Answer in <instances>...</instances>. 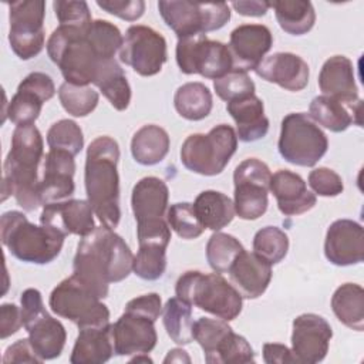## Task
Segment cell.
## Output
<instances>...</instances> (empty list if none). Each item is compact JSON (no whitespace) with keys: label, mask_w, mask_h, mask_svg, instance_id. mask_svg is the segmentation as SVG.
<instances>
[{"label":"cell","mask_w":364,"mask_h":364,"mask_svg":"<svg viewBox=\"0 0 364 364\" xmlns=\"http://www.w3.org/2000/svg\"><path fill=\"white\" fill-rule=\"evenodd\" d=\"M134 255L125 240L104 225L84 236L77 246L73 274L100 299L108 296L109 283L127 279L132 270Z\"/></svg>","instance_id":"6da1fadb"},{"label":"cell","mask_w":364,"mask_h":364,"mask_svg":"<svg viewBox=\"0 0 364 364\" xmlns=\"http://www.w3.org/2000/svg\"><path fill=\"white\" fill-rule=\"evenodd\" d=\"M43 156L44 142L38 128L34 124L17 125L3 165V200L13 195L26 212H34L41 205L38 165Z\"/></svg>","instance_id":"7a4b0ae2"},{"label":"cell","mask_w":364,"mask_h":364,"mask_svg":"<svg viewBox=\"0 0 364 364\" xmlns=\"http://www.w3.org/2000/svg\"><path fill=\"white\" fill-rule=\"evenodd\" d=\"M118 159V142L108 135L95 138L87 148L84 171L87 200L101 225L109 229H115L121 219Z\"/></svg>","instance_id":"3957f363"},{"label":"cell","mask_w":364,"mask_h":364,"mask_svg":"<svg viewBox=\"0 0 364 364\" xmlns=\"http://www.w3.org/2000/svg\"><path fill=\"white\" fill-rule=\"evenodd\" d=\"M0 237L20 262L47 264L60 255L65 235L50 226L31 223L23 212L9 210L0 218Z\"/></svg>","instance_id":"277c9868"},{"label":"cell","mask_w":364,"mask_h":364,"mask_svg":"<svg viewBox=\"0 0 364 364\" xmlns=\"http://www.w3.org/2000/svg\"><path fill=\"white\" fill-rule=\"evenodd\" d=\"M88 31L58 26L47 41V54L60 68L65 82L74 85L94 82L100 65L107 60L92 44Z\"/></svg>","instance_id":"5b68a950"},{"label":"cell","mask_w":364,"mask_h":364,"mask_svg":"<svg viewBox=\"0 0 364 364\" xmlns=\"http://www.w3.org/2000/svg\"><path fill=\"white\" fill-rule=\"evenodd\" d=\"M176 297L222 320H235L243 307V297L220 273L188 270L175 286Z\"/></svg>","instance_id":"8992f818"},{"label":"cell","mask_w":364,"mask_h":364,"mask_svg":"<svg viewBox=\"0 0 364 364\" xmlns=\"http://www.w3.org/2000/svg\"><path fill=\"white\" fill-rule=\"evenodd\" d=\"M236 149V131L228 124H219L208 134L189 135L181 146V162L191 172L213 176L223 172Z\"/></svg>","instance_id":"52a82bcc"},{"label":"cell","mask_w":364,"mask_h":364,"mask_svg":"<svg viewBox=\"0 0 364 364\" xmlns=\"http://www.w3.org/2000/svg\"><path fill=\"white\" fill-rule=\"evenodd\" d=\"M48 304L57 316L73 321L78 328L109 324L108 307L74 274L53 289Z\"/></svg>","instance_id":"ba28073f"},{"label":"cell","mask_w":364,"mask_h":364,"mask_svg":"<svg viewBox=\"0 0 364 364\" xmlns=\"http://www.w3.org/2000/svg\"><path fill=\"white\" fill-rule=\"evenodd\" d=\"M277 148L289 164L314 166L326 155L328 139L307 114L291 112L282 119Z\"/></svg>","instance_id":"9c48e42d"},{"label":"cell","mask_w":364,"mask_h":364,"mask_svg":"<svg viewBox=\"0 0 364 364\" xmlns=\"http://www.w3.org/2000/svg\"><path fill=\"white\" fill-rule=\"evenodd\" d=\"M158 10L165 24L178 36V38L206 34L222 28L230 20L228 3H199L161 0Z\"/></svg>","instance_id":"30bf717a"},{"label":"cell","mask_w":364,"mask_h":364,"mask_svg":"<svg viewBox=\"0 0 364 364\" xmlns=\"http://www.w3.org/2000/svg\"><path fill=\"white\" fill-rule=\"evenodd\" d=\"M20 303L23 327L28 333L37 355L43 361L60 357L67 341V331L61 321L47 313L41 293L33 287L26 289L21 293Z\"/></svg>","instance_id":"8fae6325"},{"label":"cell","mask_w":364,"mask_h":364,"mask_svg":"<svg viewBox=\"0 0 364 364\" xmlns=\"http://www.w3.org/2000/svg\"><path fill=\"white\" fill-rule=\"evenodd\" d=\"M175 55L183 74H199L215 81L233 70V58L228 44L209 40L206 34L178 38Z\"/></svg>","instance_id":"7c38bea8"},{"label":"cell","mask_w":364,"mask_h":364,"mask_svg":"<svg viewBox=\"0 0 364 364\" xmlns=\"http://www.w3.org/2000/svg\"><path fill=\"white\" fill-rule=\"evenodd\" d=\"M272 172L269 166L257 159L242 161L233 172L235 213L245 220L259 219L267 210Z\"/></svg>","instance_id":"4fadbf2b"},{"label":"cell","mask_w":364,"mask_h":364,"mask_svg":"<svg viewBox=\"0 0 364 364\" xmlns=\"http://www.w3.org/2000/svg\"><path fill=\"white\" fill-rule=\"evenodd\" d=\"M46 1L23 0L9 4V43L20 60H31L44 48Z\"/></svg>","instance_id":"5bb4252c"},{"label":"cell","mask_w":364,"mask_h":364,"mask_svg":"<svg viewBox=\"0 0 364 364\" xmlns=\"http://www.w3.org/2000/svg\"><path fill=\"white\" fill-rule=\"evenodd\" d=\"M119 60L142 77L155 75L168 60L166 40L152 27L131 26L125 31Z\"/></svg>","instance_id":"9a60e30c"},{"label":"cell","mask_w":364,"mask_h":364,"mask_svg":"<svg viewBox=\"0 0 364 364\" xmlns=\"http://www.w3.org/2000/svg\"><path fill=\"white\" fill-rule=\"evenodd\" d=\"M333 330L328 321L314 313H304L293 320L291 351L297 364H316L328 351Z\"/></svg>","instance_id":"2e32d148"},{"label":"cell","mask_w":364,"mask_h":364,"mask_svg":"<svg viewBox=\"0 0 364 364\" xmlns=\"http://www.w3.org/2000/svg\"><path fill=\"white\" fill-rule=\"evenodd\" d=\"M111 337L117 355L151 353L158 341L155 321L127 310H124V314L111 324Z\"/></svg>","instance_id":"e0dca14e"},{"label":"cell","mask_w":364,"mask_h":364,"mask_svg":"<svg viewBox=\"0 0 364 364\" xmlns=\"http://www.w3.org/2000/svg\"><path fill=\"white\" fill-rule=\"evenodd\" d=\"M273 34L263 24H240L230 33L229 50L233 58V70L247 73L255 70L270 51Z\"/></svg>","instance_id":"ac0fdd59"},{"label":"cell","mask_w":364,"mask_h":364,"mask_svg":"<svg viewBox=\"0 0 364 364\" xmlns=\"http://www.w3.org/2000/svg\"><path fill=\"white\" fill-rule=\"evenodd\" d=\"M326 259L336 266L358 264L364 259V230L351 219L334 220L326 233Z\"/></svg>","instance_id":"d6986e66"},{"label":"cell","mask_w":364,"mask_h":364,"mask_svg":"<svg viewBox=\"0 0 364 364\" xmlns=\"http://www.w3.org/2000/svg\"><path fill=\"white\" fill-rule=\"evenodd\" d=\"M74 155L61 149H50L44 156V173L40 182L41 205L61 202L74 195Z\"/></svg>","instance_id":"ffe728a7"},{"label":"cell","mask_w":364,"mask_h":364,"mask_svg":"<svg viewBox=\"0 0 364 364\" xmlns=\"http://www.w3.org/2000/svg\"><path fill=\"white\" fill-rule=\"evenodd\" d=\"M40 223L50 226L63 235L87 236L95 229L94 210L88 200L65 199L43 206Z\"/></svg>","instance_id":"44dd1931"},{"label":"cell","mask_w":364,"mask_h":364,"mask_svg":"<svg viewBox=\"0 0 364 364\" xmlns=\"http://www.w3.org/2000/svg\"><path fill=\"white\" fill-rule=\"evenodd\" d=\"M255 73L262 80L277 84L287 91H301L310 77L307 63L293 53H274L263 58Z\"/></svg>","instance_id":"7402d4cb"},{"label":"cell","mask_w":364,"mask_h":364,"mask_svg":"<svg viewBox=\"0 0 364 364\" xmlns=\"http://www.w3.org/2000/svg\"><path fill=\"white\" fill-rule=\"evenodd\" d=\"M270 192L277 200L279 210L286 216L301 215L313 209L317 202L304 179L289 169H279L272 175Z\"/></svg>","instance_id":"603a6c76"},{"label":"cell","mask_w":364,"mask_h":364,"mask_svg":"<svg viewBox=\"0 0 364 364\" xmlns=\"http://www.w3.org/2000/svg\"><path fill=\"white\" fill-rule=\"evenodd\" d=\"M229 274L242 297L257 299L266 291L272 280V264L255 252L243 250L230 266Z\"/></svg>","instance_id":"cb8c5ba5"},{"label":"cell","mask_w":364,"mask_h":364,"mask_svg":"<svg viewBox=\"0 0 364 364\" xmlns=\"http://www.w3.org/2000/svg\"><path fill=\"white\" fill-rule=\"evenodd\" d=\"M318 87L323 95L336 98L344 104H357L358 88L353 63L346 55H333L323 64L318 74Z\"/></svg>","instance_id":"d4e9b609"},{"label":"cell","mask_w":364,"mask_h":364,"mask_svg":"<svg viewBox=\"0 0 364 364\" xmlns=\"http://www.w3.org/2000/svg\"><path fill=\"white\" fill-rule=\"evenodd\" d=\"M226 109L236 122L237 139L255 142L266 136L269 118L264 115V105L259 97L253 94L233 100L226 104Z\"/></svg>","instance_id":"484cf974"},{"label":"cell","mask_w":364,"mask_h":364,"mask_svg":"<svg viewBox=\"0 0 364 364\" xmlns=\"http://www.w3.org/2000/svg\"><path fill=\"white\" fill-rule=\"evenodd\" d=\"M169 199L168 185L156 176L139 179L131 195V208L136 223L154 219H164Z\"/></svg>","instance_id":"4316f807"},{"label":"cell","mask_w":364,"mask_h":364,"mask_svg":"<svg viewBox=\"0 0 364 364\" xmlns=\"http://www.w3.org/2000/svg\"><path fill=\"white\" fill-rule=\"evenodd\" d=\"M361 101L357 104H344L327 95H317L309 107V117L318 125L331 132H343L351 124L361 125Z\"/></svg>","instance_id":"83f0119b"},{"label":"cell","mask_w":364,"mask_h":364,"mask_svg":"<svg viewBox=\"0 0 364 364\" xmlns=\"http://www.w3.org/2000/svg\"><path fill=\"white\" fill-rule=\"evenodd\" d=\"M114 354L111 324L102 327H85L80 328L70 361L73 364H102Z\"/></svg>","instance_id":"f1b7e54d"},{"label":"cell","mask_w":364,"mask_h":364,"mask_svg":"<svg viewBox=\"0 0 364 364\" xmlns=\"http://www.w3.org/2000/svg\"><path fill=\"white\" fill-rule=\"evenodd\" d=\"M171 139L168 132L155 124L141 127L131 139L132 158L145 166L156 165L168 155Z\"/></svg>","instance_id":"f546056e"},{"label":"cell","mask_w":364,"mask_h":364,"mask_svg":"<svg viewBox=\"0 0 364 364\" xmlns=\"http://www.w3.org/2000/svg\"><path fill=\"white\" fill-rule=\"evenodd\" d=\"M192 206L202 226L213 232H219L235 218V206L232 199L218 191L200 192Z\"/></svg>","instance_id":"4dcf8cb0"},{"label":"cell","mask_w":364,"mask_h":364,"mask_svg":"<svg viewBox=\"0 0 364 364\" xmlns=\"http://www.w3.org/2000/svg\"><path fill=\"white\" fill-rule=\"evenodd\" d=\"M92 84L117 111H125L128 108L131 102V87L115 58L102 61Z\"/></svg>","instance_id":"1f68e13d"},{"label":"cell","mask_w":364,"mask_h":364,"mask_svg":"<svg viewBox=\"0 0 364 364\" xmlns=\"http://www.w3.org/2000/svg\"><path fill=\"white\" fill-rule=\"evenodd\" d=\"M331 309L336 317L348 328L364 330V290L357 283H344L331 297Z\"/></svg>","instance_id":"d6a6232c"},{"label":"cell","mask_w":364,"mask_h":364,"mask_svg":"<svg viewBox=\"0 0 364 364\" xmlns=\"http://www.w3.org/2000/svg\"><path fill=\"white\" fill-rule=\"evenodd\" d=\"M276 20L282 30L291 36L309 33L316 23V11L309 0H276L270 1Z\"/></svg>","instance_id":"836d02e7"},{"label":"cell","mask_w":364,"mask_h":364,"mask_svg":"<svg viewBox=\"0 0 364 364\" xmlns=\"http://www.w3.org/2000/svg\"><path fill=\"white\" fill-rule=\"evenodd\" d=\"M173 105L182 118L188 121H200L212 111V92L202 82H186L176 90Z\"/></svg>","instance_id":"e575fe53"},{"label":"cell","mask_w":364,"mask_h":364,"mask_svg":"<svg viewBox=\"0 0 364 364\" xmlns=\"http://www.w3.org/2000/svg\"><path fill=\"white\" fill-rule=\"evenodd\" d=\"M162 321L166 334L179 346H186L193 341L192 336V306L179 297L169 299L162 311Z\"/></svg>","instance_id":"d590c367"},{"label":"cell","mask_w":364,"mask_h":364,"mask_svg":"<svg viewBox=\"0 0 364 364\" xmlns=\"http://www.w3.org/2000/svg\"><path fill=\"white\" fill-rule=\"evenodd\" d=\"M243 250L245 247L235 236L215 232L206 243V260L213 272L226 273Z\"/></svg>","instance_id":"8d00e7d4"},{"label":"cell","mask_w":364,"mask_h":364,"mask_svg":"<svg viewBox=\"0 0 364 364\" xmlns=\"http://www.w3.org/2000/svg\"><path fill=\"white\" fill-rule=\"evenodd\" d=\"M44 102L46 100L41 95L18 84L16 94L11 97L7 105L4 117L7 115L9 119L16 125L34 124V121L38 118L41 112Z\"/></svg>","instance_id":"74e56055"},{"label":"cell","mask_w":364,"mask_h":364,"mask_svg":"<svg viewBox=\"0 0 364 364\" xmlns=\"http://www.w3.org/2000/svg\"><path fill=\"white\" fill-rule=\"evenodd\" d=\"M253 252L269 264H277L289 252V237L277 226H266L253 237Z\"/></svg>","instance_id":"f35d334b"},{"label":"cell","mask_w":364,"mask_h":364,"mask_svg":"<svg viewBox=\"0 0 364 364\" xmlns=\"http://www.w3.org/2000/svg\"><path fill=\"white\" fill-rule=\"evenodd\" d=\"M58 98L63 108L73 117H87L98 105L100 95L88 85L63 82L58 88Z\"/></svg>","instance_id":"ab89813d"},{"label":"cell","mask_w":364,"mask_h":364,"mask_svg":"<svg viewBox=\"0 0 364 364\" xmlns=\"http://www.w3.org/2000/svg\"><path fill=\"white\" fill-rule=\"evenodd\" d=\"M166 269V246L155 243L139 245L134 256L132 272L144 280H158Z\"/></svg>","instance_id":"60d3db41"},{"label":"cell","mask_w":364,"mask_h":364,"mask_svg":"<svg viewBox=\"0 0 364 364\" xmlns=\"http://www.w3.org/2000/svg\"><path fill=\"white\" fill-rule=\"evenodd\" d=\"M208 364L255 363V353L247 340L233 330L219 343L212 355L205 358Z\"/></svg>","instance_id":"b9f144b4"},{"label":"cell","mask_w":364,"mask_h":364,"mask_svg":"<svg viewBox=\"0 0 364 364\" xmlns=\"http://www.w3.org/2000/svg\"><path fill=\"white\" fill-rule=\"evenodd\" d=\"M47 144L50 149L67 151L75 156L84 146V135L75 121L60 119L50 127L47 132Z\"/></svg>","instance_id":"7bdbcfd3"},{"label":"cell","mask_w":364,"mask_h":364,"mask_svg":"<svg viewBox=\"0 0 364 364\" xmlns=\"http://www.w3.org/2000/svg\"><path fill=\"white\" fill-rule=\"evenodd\" d=\"M166 222L179 237L186 240L199 237L205 230L193 210L192 203L188 202L171 205L166 212Z\"/></svg>","instance_id":"ee69618b"},{"label":"cell","mask_w":364,"mask_h":364,"mask_svg":"<svg viewBox=\"0 0 364 364\" xmlns=\"http://www.w3.org/2000/svg\"><path fill=\"white\" fill-rule=\"evenodd\" d=\"M233 328L222 318L199 317L192 326L193 340L199 343L203 350L205 358L213 354L219 343L232 331Z\"/></svg>","instance_id":"f6af8a7d"},{"label":"cell","mask_w":364,"mask_h":364,"mask_svg":"<svg viewBox=\"0 0 364 364\" xmlns=\"http://www.w3.org/2000/svg\"><path fill=\"white\" fill-rule=\"evenodd\" d=\"M213 88L216 95L226 102L253 95L256 90L253 80L247 75V73L240 70H232L226 75L215 80Z\"/></svg>","instance_id":"bcb514c9"},{"label":"cell","mask_w":364,"mask_h":364,"mask_svg":"<svg viewBox=\"0 0 364 364\" xmlns=\"http://www.w3.org/2000/svg\"><path fill=\"white\" fill-rule=\"evenodd\" d=\"M55 17L61 27L90 30L92 26L91 11L85 1L77 0H57L53 3Z\"/></svg>","instance_id":"7dc6e473"},{"label":"cell","mask_w":364,"mask_h":364,"mask_svg":"<svg viewBox=\"0 0 364 364\" xmlns=\"http://www.w3.org/2000/svg\"><path fill=\"white\" fill-rule=\"evenodd\" d=\"M309 185L314 195L318 196H337L343 192L344 185L341 176L330 168H316L309 173Z\"/></svg>","instance_id":"c3c4849f"},{"label":"cell","mask_w":364,"mask_h":364,"mask_svg":"<svg viewBox=\"0 0 364 364\" xmlns=\"http://www.w3.org/2000/svg\"><path fill=\"white\" fill-rule=\"evenodd\" d=\"M97 6L127 21L138 20L145 11V1L142 0H97Z\"/></svg>","instance_id":"681fc988"},{"label":"cell","mask_w":364,"mask_h":364,"mask_svg":"<svg viewBox=\"0 0 364 364\" xmlns=\"http://www.w3.org/2000/svg\"><path fill=\"white\" fill-rule=\"evenodd\" d=\"M125 310L127 311H134L138 314H142L145 317H149L151 320L156 321V318L159 317L161 311H162V301H161V296L158 293H148V294H142L139 297H135L132 300H129L125 304Z\"/></svg>","instance_id":"f907efd6"},{"label":"cell","mask_w":364,"mask_h":364,"mask_svg":"<svg viewBox=\"0 0 364 364\" xmlns=\"http://www.w3.org/2000/svg\"><path fill=\"white\" fill-rule=\"evenodd\" d=\"M4 364L11 363H43V360L37 355L36 350L33 348L30 338H20L11 346H9L3 355Z\"/></svg>","instance_id":"816d5d0a"},{"label":"cell","mask_w":364,"mask_h":364,"mask_svg":"<svg viewBox=\"0 0 364 364\" xmlns=\"http://www.w3.org/2000/svg\"><path fill=\"white\" fill-rule=\"evenodd\" d=\"M23 326L21 310L13 303H4L0 307V336L7 338L11 334H16Z\"/></svg>","instance_id":"f5cc1de1"},{"label":"cell","mask_w":364,"mask_h":364,"mask_svg":"<svg viewBox=\"0 0 364 364\" xmlns=\"http://www.w3.org/2000/svg\"><path fill=\"white\" fill-rule=\"evenodd\" d=\"M263 360L267 364H297L293 351L284 344L266 343L263 344Z\"/></svg>","instance_id":"db71d44e"},{"label":"cell","mask_w":364,"mask_h":364,"mask_svg":"<svg viewBox=\"0 0 364 364\" xmlns=\"http://www.w3.org/2000/svg\"><path fill=\"white\" fill-rule=\"evenodd\" d=\"M239 14L247 16V17H260L267 13L270 9V1H259V0H250V1H233L230 4Z\"/></svg>","instance_id":"11a10c76"},{"label":"cell","mask_w":364,"mask_h":364,"mask_svg":"<svg viewBox=\"0 0 364 364\" xmlns=\"http://www.w3.org/2000/svg\"><path fill=\"white\" fill-rule=\"evenodd\" d=\"M191 363L189 355L182 348H172L168 351V355L164 358V363Z\"/></svg>","instance_id":"9f6ffc18"},{"label":"cell","mask_w":364,"mask_h":364,"mask_svg":"<svg viewBox=\"0 0 364 364\" xmlns=\"http://www.w3.org/2000/svg\"><path fill=\"white\" fill-rule=\"evenodd\" d=\"M131 363H139V361H144V363H152V360L148 357V353H142V354H135L134 358L129 360Z\"/></svg>","instance_id":"6f0895ef"}]
</instances>
